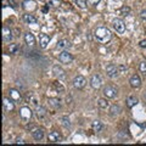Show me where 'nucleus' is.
<instances>
[{
    "label": "nucleus",
    "mask_w": 146,
    "mask_h": 146,
    "mask_svg": "<svg viewBox=\"0 0 146 146\" xmlns=\"http://www.w3.org/2000/svg\"><path fill=\"white\" fill-rule=\"evenodd\" d=\"M52 73L57 77L58 79H60V78H65V77H66V72L63 71L58 65H55V66L52 67Z\"/></svg>",
    "instance_id": "nucleus-16"
},
{
    "label": "nucleus",
    "mask_w": 146,
    "mask_h": 146,
    "mask_svg": "<svg viewBox=\"0 0 146 146\" xmlns=\"http://www.w3.org/2000/svg\"><path fill=\"white\" fill-rule=\"evenodd\" d=\"M23 21L28 25H36L39 22L38 18H36L34 15H31V13H26V15H23Z\"/></svg>",
    "instance_id": "nucleus-17"
},
{
    "label": "nucleus",
    "mask_w": 146,
    "mask_h": 146,
    "mask_svg": "<svg viewBox=\"0 0 146 146\" xmlns=\"http://www.w3.org/2000/svg\"><path fill=\"white\" fill-rule=\"evenodd\" d=\"M144 99H145V101H146V94L144 95Z\"/></svg>",
    "instance_id": "nucleus-40"
},
{
    "label": "nucleus",
    "mask_w": 146,
    "mask_h": 146,
    "mask_svg": "<svg viewBox=\"0 0 146 146\" xmlns=\"http://www.w3.org/2000/svg\"><path fill=\"white\" fill-rule=\"evenodd\" d=\"M98 105H99V107H100V108H102V110L110 107V102L107 101L106 99H100L99 101H98Z\"/></svg>",
    "instance_id": "nucleus-29"
},
{
    "label": "nucleus",
    "mask_w": 146,
    "mask_h": 146,
    "mask_svg": "<svg viewBox=\"0 0 146 146\" xmlns=\"http://www.w3.org/2000/svg\"><path fill=\"white\" fill-rule=\"evenodd\" d=\"M48 141L49 143H52V144L61 143L62 141V135L58 133V131H51V133L49 134V136H48Z\"/></svg>",
    "instance_id": "nucleus-14"
},
{
    "label": "nucleus",
    "mask_w": 146,
    "mask_h": 146,
    "mask_svg": "<svg viewBox=\"0 0 146 146\" xmlns=\"http://www.w3.org/2000/svg\"><path fill=\"white\" fill-rule=\"evenodd\" d=\"M118 68H119V72H121V73H124V72H125V66H124V65L118 66Z\"/></svg>",
    "instance_id": "nucleus-37"
},
{
    "label": "nucleus",
    "mask_w": 146,
    "mask_h": 146,
    "mask_svg": "<svg viewBox=\"0 0 146 146\" xmlns=\"http://www.w3.org/2000/svg\"><path fill=\"white\" fill-rule=\"evenodd\" d=\"M139 45H140V48H146V40H141Z\"/></svg>",
    "instance_id": "nucleus-38"
},
{
    "label": "nucleus",
    "mask_w": 146,
    "mask_h": 146,
    "mask_svg": "<svg viewBox=\"0 0 146 146\" xmlns=\"http://www.w3.org/2000/svg\"><path fill=\"white\" fill-rule=\"evenodd\" d=\"M39 39H40V48H42V49H46L49 43H50V40H51V36L48 35V34L42 33V34H40V36H39Z\"/></svg>",
    "instance_id": "nucleus-15"
},
{
    "label": "nucleus",
    "mask_w": 146,
    "mask_h": 146,
    "mask_svg": "<svg viewBox=\"0 0 146 146\" xmlns=\"http://www.w3.org/2000/svg\"><path fill=\"white\" fill-rule=\"evenodd\" d=\"M61 124L65 127V128H70L71 127V122H70V118L68 117H61Z\"/></svg>",
    "instance_id": "nucleus-32"
},
{
    "label": "nucleus",
    "mask_w": 146,
    "mask_h": 146,
    "mask_svg": "<svg viewBox=\"0 0 146 146\" xmlns=\"http://www.w3.org/2000/svg\"><path fill=\"white\" fill-rule=\"evenodd\" d=\"M12 34H13V32L10 29V27L4 26V28H3V42L4 43H10L13 39Z\"/></svg>",
    "instance_id": "nucleus-10"
},
{
    "label": "nucleus",
    "mask_w": 146,
    "mask_h": 146,
    "mask_svg": "<svg viewBox=\"0 0 146 146\" xmlns=\"http://www.w3.org/2000/svg\"><path fill=\"white\" fill-rule=\"evenodd\" d=\"M32 116H33V112H32V110L29 107L25 106V107H22L20 110V117L23 122H28L32 118Z\"/></svg>",
    "instance_id": "nucleus-6"
},
{
    "label": "nucleus",
    "mask_w": 146,
    "mask_h": 146,
    "mask_svg": "<svg viewBox=\"0 0 146 146\" xmlns=\"http://www.w3.org/2000/svg\"><path fill=\"white\" fill-rule=\"evenodd\" d=\"M25 101L27 104H29L31 106L35 107V108L39 106V98H38V95H36L35 93H33V91H28V93L26 94Z\"/></svg>",
    "instance_id": "nucleus-3"
},
{
    "label": "nucleus",
    "mask_w": 146,
    "mask_h": 146,
    "mask_svg": "<svg viewBox=\"0 0 146 146\" xmlns=\"http://www.w3.org/2000/svg\"><path fill=\"white\" fill-rule=\"evenodd\" d=\"M22 6H23L25 10L28 11V12H33L36 10V3L34 0H25V1L22 3Z\"/></svg>",
    "instance_id": "nucleus-13"
},
{
    "label": "nucleus",
    "mask_w": 146,
    "mask_h": 146,
    "mask_svg": "<svg viewBox=\"0 0 146 146\" xmlns=\"http://www.w3.org/2000/svg\"><path fill=\"white\" fill-rule=\"evenodd\" d=\"M15 144H26V141H23L22 139H17V140L15 141Z\"/></svg>",
    "instance_id": "nucleus-39"
},
{
    "label": "nucleus",
    "mask_w": 146,
    "mask_h": 146,
    "mask_svg": "<svg viewBox=\"0 0 146 146\" xmlns=\"http://www.w3.org/2000/svg\"><path fill=\"white\" fill-rule=\"evenodd\" d=\"M46 108H45L44 106H38L35 108V116L38 119H43V118L46 117Z\"/></svg>",
    "instance_id": "nucleus-19"
},
{
    "label": "nucleus",
    "mask_w": 146,
    "mask_h": 146,
    "mask_svg": "<svg viewBox=\"0 0 146 146\" xmlns=\"http://www.w3.org/2000/svg\"><path fill=\"white\" fill-rule=\"evenodd\" d=\"M119 68H118L116 65H107L106 66V74L110 77V78H116L119 74Z\"/></svg>",
    "instance_id": "nucleus-7"
},
{
    "label": "nucleus",
    "mask_w": 146,
    "mask_h": 146,
    "mask_svg": "<svg viewBox=\"0 0 146 146\" xmlns=\"http://www.w3.org/2000/svg\"><path fill=\"white\" fill-rule=\"evenodd\" d=\"M129 83H130V85H131V88H140V85H141V78L138 76V74H134L133 77L130 78V80H129Z\"/></svg>",
    "instance_id": "nucleus-20"
},
{
    "label": "nucleus",
    "mask_w": 146,
    "mask_h": 146,
    "mask_svg": "<svg viewBox=\"0 0 146 146\" xmlns=\"http://www.w3.org/2000/svg\"><path fill=\"white\" fill-rule=\"evenodd\" d=\"M86 85V79L84 78L83 76H77L74 77V79H73V86H74L76 89L78 90H82L84 89Z\"/></svg>",
    "instance_id": "nucleus-5"
},
{
    "label": "nucleus",
    "mask_w": 146,
    "mask_h": 146,
    "mask_svg": "<svg viewBox=\"0 0 146 146\" xmlns=\"http://www.w3.org/2000/svg\"><path fill=\"white\" fill-rule=\"evenodd\" d=\"M9 98L15 102H20L22 100V94H21V91L17 89H10L9 90Z\"/></svg>",
    "instance_id": "nucleus-12"
},
{
    "label": "nucleus",
    "mask_w": 146,
    "mask_h": 146,
    "mask_svg": "<svg viewBox=\"0 0 146 146\" xmlns=\"http://www.w3.org/2000/svg\"><path fill=\"white\" fill-rule=\"evenodd\" d=\"M18 51H20V45L18 44H10V46H9V52L12 54V55H16Z\"/></svg>",
    "instance_id": "nucleus-28"
},
{
    "label": "nucleus",
    "mask_w": 146,
    "mask_h": 146,
    "mask_svg": "<svg viewBox=\"0 0 146 146\" xmlns=\"http://www.w3.org/2000/svg\"><path fill=\"white\" fill-rule=\"evenodd\" d=\"M140 17H141V20H143L144 22H146V10H143L140 12Z\"/></svg>",
    "instance_id": "nucleus-35"
},
{
    "label": "nucleus",
    "mask_w": 146,
    "mask_h": 146,
    "mask_svg": "<svg viewBox=\"0 0 146 146\" xmlns=\"http://www.w3.org/2000/svg\"><path fill=\"white\" fill-rule=\"evenodd\" d=\"M117 12L119 13V15H122V16H127V15H129V13H130V7H128V6H122Z\"/></svg>",
    "instance_id": "nucleus-30"
},
{
    "label": "nucleus",
    "mask_w": 146,
    "mask_h": 146,
    "mask_svg": "<svg viewBox=\"0 0 146 146\" xmlns=\"http://www.w3.org/2000/svg\"><path fill=\"white\" fill-rule=\"evenodd\" d=\"M52 86H54V89L56 90L58 94H65V86H63L60 82H54Z\"/></svg>",
    "instance_id": "nucleus-27"
},
{
    "label": "nucleus",
    "mask_w": 146,
    "mask_h": 146,
    "mask_svg": "<svg viewBox=\"0 0 146 146\" xmlns=\"http://www.w3.org/2000/svg\"><path fill=\"white\" fill-rule=\"evenodd\" d=\"M139 70H140V73H143V76L146 77V62L145 61H143V62L140 63Z\"/></svg>",
    "instance_id": "nucleus-34"
},
{
    "label": "nucleus",
    "mask_w": 146,
    "mask_h": 146,
    "mask_svg": "<svg viewBox=\"0 0 146 146\" xmlns=\"http://www.w3.org/2000/svg\"><path fill=\"white\" fill-rule=\"evenodd\" d=\"M48 104H49V106H51V107L55 108V110H57V108L61 107V101H60V99L51 98V99L48 100Z\"/></svg>",
    "instance_id": "nucleus-24"
},
{
    "label": "nucleus",
    "mask_w": 146,
    "mask_h": 146,
    "mask_svg": "<svg viewBox=\"0 0 146 146\" xmlns=\"http://www.w3.org/2000/svg\"><path fill=\"white\" fill-rule=\"evenodd\" d=\"M90 85H91V88H93V89L99 90L100 88H101V85H102V79H101V77H100L99 74L91 76V78H90Z\"/></svg>",
    "instance_id": "nucleus-9"
},
{
    "label": "nucleus",
    "mask_w": 146,
    "mask_h": 146,
    "mask_svg": "<svg viewBox=\"0 0 146 146\" xmlns=\"http://www.w3.org/2000/svg\"><path fill=\"white\" fill-rule=\"evenodd\" d=\"M74 3H76V5L80 9L86 7V0H74Z\"/></svg>",
    "instance_id": "nucleus-33"
},
{
    "label": "nucleus",
    "mask_w": 146,
    "mask_h": 146,
    "mask_svg": "<svg viewBox=\"0 0 146 146\" xmlns=\"http://www.w3.org/2000/svg\"><path fill=\"white\" fill-rule=\"evenodd\" d=\"M25 42L28 46H34L35 45V36L31 33V32H27L25 34Z\"/></svg>",
    "instance_id": "nucleus-18"
},
{
    "label": "nucleus",
    "mask_w": 146,
    "mask_h": 146,
    "mask_svg": "<svg viewBox=\"0 0 146 146\" xmlns=\"http://www.w3.org/2000/svg\"><path fill=\"white\" fill-rule=\"evenodd\" d=\"M121 112H122V108H121L119 105H112V106L110 107V115L113 116V117L118 116Z\"/></svg>",
    "instance_id": "nucleus-25"
},
{
    "label": "nucleus",
    "mask_w": 146,
    "mask_h": 146,
    "mask_svg": "<svg viewBox=\"0 0 146 146\" xmlns=\"http://www.w3.org/2000/svg\"><path fill=\"white\" fill-rule=\"evenodd\" d=\"M58 61L61 63H65V65H68V63H71L73 61V55L66 51V50H63L62 52L58 54Z\"/></svg>",
    "instance_id": "nucleus-4"
},
{
    "label": "nucleus",
    "mask_w": 146,
    "mask_h": 146,
    "mask_svg": "<svg viewBox=\"0 0 146 146\" xmlns=\"http://www.w3.org/2000/svg\"><path fill=\"white\" fill-rule=\"evenodd\" d=\"M102 94L106 99H115L118 95V89L115 85H106L102 90Z\"/></svg>",
    "instance_id": "nucleus-2"
},
{
    "label": "nucleus",
    "mask_w": 146,
    "mask_h": 146,
    "mask_svg": "<svg viewBox=\"0 0 146 146\" xmlns=\"http://www.w3.org/2000/svg\"><path fill=\"white\" fill-rule=\"evenodd\" d=\"M86 1H88V4H90V5H96L99 3V0H86Z\"/></svg>",
    "instance_id": "nucleus-36"
},
{
    "label": "nucleus",
    "mask_w": 146,
    "mask_h": 146,
    "mask_svg": "<svg viewBox=\"0 0 146 146\" xmlns=\"http://www.w3.org/2000/svg\"><path fill=\"white\" fill-rule=\"evenodd\" d=\"M94 35H95V38H96L98 42L101 43V44H106L112 39V33L107 27H98V28L95 29Z\"/></svg>",
    "instance_id": "nucleus-1"
},
{
    "label": "nucleus",
    "mask_w": 146,
    "mask_h": 146,
    "mask_svg": "<svg viewBox=\"0 0 146 146\" xmlns=\"http://www.w3.org/2000/svg\"><path fill=\"white\" fill-rule=\"evenodd\" d=\"M91 128H93L94 131H96V133H99V131H101L104 129V124L101 121H94L93 124H91Z\"/></svg>",
    "instance_id": "nucleus-26"
},
{
    "label": "nucleus",
    "mask_w": 146,
    "mask_h": 146,
    "mask_svg": "<svg viewBox=\"0 0 146 146\" xmlns=\"http://www.w3.org/2000/svg\"><path fill=\"white\" fill-rule=\"evenodd\" d=\"M32 135H33V139L35 141H40L44 138V130L43 129H34L32 131Z\"/></svg>",
    "instance_id": "nucleus-21"
},
{
    "label": "nucleus",
    "mask_w": 146,
    "mask_h": 146,
    "mask_svg": "<svg viewBox=\"0 0 146 146\" xmlns=\"http://www.w3.org/2000/svg\"><path fill=\"white\" fill-rule=\"evenodd\" d=\"M71 46V43L68 42L67 39H61V40H58V43L56 45V49L58 50H65V49H68Z\"/></svg>",
    "instance_id": "nucleus-23"
},
{
    "label": "nucleus",
    "mask_w": 146,
    "mask_h": 146,
    "mask_svg": "<svg viewBox=\"0 0 146 146\" xmlns=\"http://www.w3.org/2000/svg\"><path fill=\"white\" fill-rule=\"evenodd\" d=\"M138 102H139V100H138V98H136V96H134V95H131V96H128V98H127V101H125L128 108L134 107Z\"/></svg>",
    "instance_id": "nucleus-22"
},
{
    "label": "nucleus",
    "mask_w": 146,
    "mask_h": 146,
    "mask_svg": "<svg viewBox=\"0 0 146 146\" xmlns=\"http://www.w3.org/2000/svg\"><path fill=\"white\" fill-rule=\"evenodd\" d=\"M112 27H113V29H115L117 33H124V31H125V25H124V22H123L122 20H119V18H116V20H113L112 22Z\"/></svg>",
    "instance_id": "nucleus-8"
},
{
    "label": "nucleus",
    "mask_w": 146,
    "mask_h": 146,
    "mask_svg": "<svg viewBox=\"0 0 146 146\" xmlns=\"http://www.w3.org/2000/svg\"><path fill=\"white\" fill-rule=\"evenodd\" d=\"M45 1H46L49 5L52 6V7H58V6L61 5V1H60V0H45ZM49 5H48V6H49Z\"/></svg>",
    "instance_id": "nucleus-31"
},
{
    "label": "nucleus",
    "mask_w": 146,
    "mask_h": 146,
    "mask_svg": "<svg viewBox=\"0 0 146 146\" xmlns=\"http://www.w3.org/2000/svg\"><path fill=\"white\" fill-rule=\"evenodd\" d=\"M3 105H4V111L5 112H12L15 111V101H12L10 98H5L3 100Z\"/></svg>",
    "instance_id": "nucleus-11"
}]
</instances>
